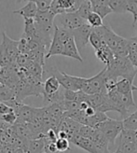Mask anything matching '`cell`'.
I'll use <instances>...</instances> for the list:
<instances>
[{
	"label": "cell",
	"mask_w": 137,
	"mask_h": 153,
	"mask_svg": "<svg viewBox=\"0 0 137 153\" xmlns=\"http://www.w3.org/2000/svg\"><path fill=\"white\" fill-rule=\"evenodd\" d=\"M105 75L110 78L117 79L121 76L133 82L134 78L137 76V69L133 65L128 57H115L113 62L104 66Z\"/></svg>",
	"instance_id": "obj_1"
},
{
	"label": "cell",
	"mask_w": 137,
	"mask_h": 153,
	"mask_svg": "<svg viewBox=\"0 0 137 153\" xmlns=\"http://www.w3.org/2000/svg\"><path fill=\"white\" fill-rule=\"evenodd\" d=\"M47 73H51L50 76H55L58 79V80L60 81L61 86L63 88L66 89V90H71V91H79L82 89L83 84L85 82L86 78H81V76H71L68 75L64 72H61L56 68L54 69H50V70H46L44 69V74Z\"/></svg>",
	"instance_id": "obj_2"
},
{
	"label": "cell",
	"mask_w": 137,
	"mask_h": 153,
	"mask_svg": "<svg viewBox=\"0 0 137 153\" xmlns=\"http://www.w3.org/2000/svg\"><path fill=\"white\" fill-rule=\"evenodd\" d=\"M94 129L98 130V131H101L109 141V144L114 145L117 137L120 135L121 132L124 129L123 120H113L109 118L107 120L97 124L94 127Z\"/></svg>",
	"instance_id": "obj_3"
},
{
	"label": "cell",
	"mask_w": 137,
	"mask_h": 153,
	"mask_svg": "<svg viewBox=\"0 0 137 153\" xmlns=\"http://www.w3.org/2000/svg\"><path fill=\"white\" fill-rule=\"evenodd\" d=\"M81 91L88 95L91 94H107L104 86V68L93 78L86 79Z\"/></svg>",
	"instance_id": "obj_4"
},
{
	"label": "cell",
	"mask_w": 137,
	"mask_h": 153,
	"mask_svg": "<svg viewBox=\"0 0 137 153\" xmlns=\"http://www.w3.org/2000/svg\"><path fill=\"white\" fill-rule=\"evenodd\" d=\"M55 19H57V22H54V25L67 29L69 31H73V30L87 24L86 21L82 19L77 12L59 14L55 17Z\"/></svg>",
	"instance_id": "obj_5"
},
{
	"label": "cell",
	"mask_w": 137,
	"mask_h": 153,
	"mask_svg": "<svg viewBox=\"0 0 137 153\" xmlns=\"http://www.w3.org/2000/svg\"><path fill=\"white\" fill-rule=\"evenodd\" d=\"M84 0H53L50 10L56 16L63 13L77 12Z\"/></svg>",
	"instance_id": "obj_6"
},
{
	"label": "cell",
	"mask_w": 137,
	"mask_h": 153,
	"mask_svg": "<svg viewBox=\"0 0 137 153\" xmlns=\"http://www.w3.org/2000/svg\"><path fill=\"white\" fill-rule=\"evenodd\" d=\"M91 31H93V27H91L88 22L72 31V34L74 36L75 41L78 46V51L83 50L86 47V45L89 43Z\"/></svg>",
	"instance_id": "obj_7"
},
{
	"label": "cell",
	"mask_w": 137,
	"mask_h": 153,
	"mask_svg": "<svg viewBox=\"0 0 137 153\" xmlns=\"http://www.w3.org/2000/svg\"><path fill=\"white\" fill-rule=\"evenodd\" d=\"M2 36H3V40H2L1 45H0V47L6 51L7 56L10 59L11 63H16V60L18 56L20 55L19 40L11 39L5 32H3Z\"/></svg>",
	"instance_id": "obj_8"
},
{
	"label": "cell",
	"mask_w": 137,
	"mask_h": 153,
	"mask_svg": "<svg viewBox=\"0 0 137 153\" xmlns=\"http://www.w3.org/2000/svg\"><path fill=\"white\" fill-rule=\"evenodd\" d=\"M90 140L93 141L97 153H109V141L101 131H98L95 129V133Z\"/></svg>",
	"instance_id": "obj_9"
},
{
	"label": "cell",
	"mask_w": 137,
	"mask_h": 153,
	"mask_svg": "<svg viewBox=\"0 0 137 153\" xmlns=\"http://www.w3.org/2000/svg\"><path fill=\"white\" fill-rule=\"evenodd\" d=\"M64 50L63 56L73 58L77 61H79L80 63L83 62V59H82L80 53H79L78 46H77V44H76L74 36L72 37H70L69 39H68L66 42H64Z\"/></svg>",
	"instance_id": "obj_10"
},
{
	"label": "cell",
	"mask_w": 137,
	"mask_h": 153,
	"mask_svg": "<svg viewBox=\"0 0 137 153\" xmlns=\"http://www.w3.org/2000/svg\"><path fill=\"white\" fill-rule=\"evenodd\" d=\"M70 143H73L75 146H77L82 149L86 150L89 153H97L95 150V147L90 139L85 138V137H82L78 134H75L72 138L70 139Z\"/></svg>",
	"instance_id": "obj_11"
},
{
	"label": "cell",
	"mask_w": 137,
	"mask_h": 153,
	"mask_svg": "<svg viewBox=\"0 0 137 153\" xmlns=\"http://www.w3.org/2000/svg\"><path fill=\"white\" fill-rule=\"evenodd\" d=\"M37 12H39V9L34 1H29L24 7L13 11L15 14H20L21 16L24 17V19H35Z\"/></svg>",
	"instance_id": "obj_12"
},
{
	"label": "cell",
	"mask_w": 137,
	"mask_h": 153,
	"mask_svg": "<svg viewBox=\"0 0 137 153\" xmlns=\"http://www.w3.org/2000/svg\"><path fill=\"white\" fill-rule=\"evenodd\" d=\"M95 55L97 59L105 65V66L109 65L115 59V54L107 45H104L101 49L95 51Z\"/></svg>",
	"instance_id": "obj_13"
},
{
	"label": "cell",
	"mask_w": 137,
	"mask_h": 153,
	"mask_svg": "<svg viewBox=\"0 0 137 153\" xmlns=\"http://www.w3.org/2000/svg\"><path fill=\"white\" fill-rule=\"evenodd\" d=\"M45 146H46L45 136L41 137V138L31 139L28 141L25 153H44Z\"/></svg>",
	"instance_id": "obj_14"
},
{
	"label": "cell",
	"mask_w": 137,
	"mask_h": 153,
	"mask_svg": "<svg viewBox=\"0 0 137 153\" xmlns=\"http://www.w3.org/2000/svg\"><path fill=\"white\" fill-rule=\"evenodd\" d=\"M64 50V44L57 36H53L50 47L49 49L47 55H46V59H49L54 55H63Z\"/></svg>",
	"instance_id": "obj_15"
},
{
	"label": "cell",
	"mask_w": 137,
	"mask_h": 153,
	"mask_svg": "<svg viewBox=\"0 0 137 153\" xmlns=\"http://www.w3.org/2000/svg\"><path fill=\"white\" fill-rule=\"evenodd\" d=\"M60 89H61L60 81L55 76H50L44 81V93L46 94H55L60 91Z\"/></svg>",
	"instance_id": "obj_16"
},
{
	"label": "cell",
	"mask_w": 137,
	"mask_h": 153,
	"mask_svg": "<svg viewBox=\"0 0 137 153\" xmlns=\"http://www.w3.org/2000/svg\"><path fill=\"white\" fill-rule=\"evenodd\" d=\"M34 112H35V108H32V106H29L24 104L20 108V110L18 111V113L16 114L18 117L17 121L21 122V123H28L31 120Z\"/></svg>",
	"instance_id": "obj_17"
},
{
	"label": "cell",
	"mask_w": 137,
	"mask_h": 153,
	"mask_svg": "<svg viewBox=\"0 0 137 153\" xmlns=\"http://www.w3.org/2000/svg\"><path fill=\"white\" fill-rule=\"evenodd\" d=\"M15 99H16L15 90L2 84L0 86V103H9Z\"/></svg>",
	"instance_id": "obj_18"
},
{
	"label": "cell",
	"mask_w": 137,
	"mask_h": 153,
	"mask_svg": "<svg viewBox=\"0 0 137 153\" xmlns=\"http://www.w3.org/2000/svg\"><path fill=\"white\" fill-rule=\"evenodd\" d=\"M116 88L121 94H128L133 93V91H137V87L133 85V82L127 79H122L121 80H118L117 82Z\"/></svg>",
	"instance_id": "obj_19"
},
{
	"label": "cell",
	"mask_w": 137,
	"mask_h": 153,
	"mask_svg": "<svg viewBox=\"0 0 137 153\" xmlns=\"http://www.w3.org/2000/svg\"><path fill=\"white\" fill-rule=\"evenodd\" d=\"M89 43L93 46V48L97 51L99 49H101L104 45H106L103 36L99 34L94 28H93V31H91V34L90 36V41Z\"/></svg>",
	"instance_id": "obj_20"
},
{
	"label": "cell",
	"mask_w": 137,
	"mask_h": 153,
	"mask_svg": "<svg viewBox=\"0 0 137 153\" xmlns=\"http://www.w3.org/2000/svg\"><path fill=\"white\" fill-rule=\"evenodd\" d=\"M25 69L32 76H36V79L42 80L43 73H44V66L42 65H40L39 63H36V62L32 61V63L28 65V67L25 68Z\"/></svg>",
	"instance_id": "obj_21"
},
{
	"label": "cell",
	"mask_w": 137,
	"mask_h": 153,
	"mask_svg": "<svg viewBox=\"0 0 137 153\" xmlns=\"http://www.w3.org/2000/svg\"><path fill=\"white\" fill-rule=\"evenodd\" d=\"M107 94H91V95H87L86 102L90 105L97 109L99 106H101L104 100L105 97Z\"/></svg>",
	"instance_id": "obj_22"
},
{
	"label": "cell",
	"mask_w": 137,
	"mask_h": 153,
	"mask_svg": "<svg viewBox=\"0 0 137 153\" xmlns=\"http://www.w3.org/2000/svg\"><path fill=\"white\" fill-rule=\"evenodd\" d=\"M91 12H93V6H91V3L90 0H84L77 11V13L79 15V16L82 19H84L85 21L88 20L90 14Z\"/></svg>",
	"instance_id": "obj_23"
},
{
	"label": "cell",
	"mask_w": 137,
	"mask_h": 153,
	"mask_svg": "<svg viewBox=\"0 0 137 153\" xmlns=\"http://www.w3.org/2000/svg\"><path fill=\"white\" fill-rule=\"evenodd\" d=\"M107 4L114 13H126L127 10L122 0H107Z\"/></svg>",
	"instance_id": "obj_24"
},
{
	"label": "cell",
	"mask_w": 137,
	"mask_h": 153,
	"mask_svg": "<svg viewBox=\"0 0 137 153\" xmlns=\"http://www.w3.org/2000/svg\"><path fill=\"white\" fill-rule=\"evenodd\" d=\"M123 126L124 129L137 130V110L123 120Z\"/></svg>",
	"instance_id": "obj_25"
},
{
	"label": "cell",
	"mask_w": 137,
	"mask_h": 153,
	"mask_svg": "<svg viewBox=\"0 0 137 153\" xmlns=\"http://www.w3.org/2000/svg\"><path fill=\"white\" fill-rule=\"evenodd\" d=\"M88 24L93 27V28H97V27H101L104 25L103 22V18L96 12H91L90 14V16L87 20Z\"/></svg>",
	"instance_id": "obj_26"
},
{
	"label": "cell",
	"mask_w": 137,
	"mask_h": 153,
	"mask_svg": "<svg viewBox=\"0 0 137 153\" xmlns=\"http://www.w3.org/2000/svg\"><path fill=\"white\" fill-rule=\"evenodd\" d=\"M95 133V129L93 127H90L88 125H81L79 131H78V134L81 135L82 137H85V138H89L90 139L93 135Z\"/></svg>",
	"instance_id": "obj_27"
},
{
	"label": "cell",
	"mask_w": 137,
	"mask_h": 153,
	"mask_svg": "<svg viewBox=\"0 0 137 153\" xmlns=\"http://www.w3.org/2000/svg\"><path fill=\"white\" fill-rule=\"evenodd\" d=\"M19 51L20 54H29L30 47H29V40L24 36H21L19 40Z\"/></svg>",
	"instance_id": "obj_28"
},
{
	"label": "cell",
	"mask_w": 137,
	"mask_h": 153,
	"mask_svg": "<svg viewBox=\"0 0 137 153\" xmlns=\"http://www.w3.org/2000/svg\"><path fill=\"white\" fill-rule=\"evenodd\" d=\"M55 144H56V147H57V149H58L59 152H65L66 150L70 149V147H69L70 141L68 139L58 138L56 140Z\"/></svg>",
	"instance_id": "obj_29"
},
{
	"label": "cell",
	"mask_w": 137,
	"mask_h": 153,
	"mask_svg": "<svg viewBox=\"0 0 137 153\" xmlns=\"http://www.w3.org/2000/svg\"><path fill=\"white\" fill-rule=\"evenodd\" d=\"M127 12H131L133 15L137 12V3L135 0H122Z\"/></svg>",
	"instance_id": "obj_30"
},
{
	"label": "cell",
	"mask_w": 137,
	"mask_h": 153,
	"mask_svg": "<svg viewBox=\"0 0 137 153\" xmlns=\"http://www.w3.org/2000/svg\"><path fill=\"white\" fill-rule=\"evenodd\" d=\"M1 119L4 120V122H7V123H9V124H13L14 125L15 123H16L18 117H17L16 113H15L14 111H12V112H10L7 114L2 115Z\"/></svg>",
	"instance_id": "obj_31"
},
{
	"label": "cell",
	"mask_w": 137,
	"mask_h": 153,
	"mask_svg": "<svg viewBox=\"0 0 137 153\" xmlns=\"http://www.w3.org/2000/svg\"><path fill=\"white\" fill-rule=\"evenodd\" d=\"M128 58L130 59L131 63L133 64V65L137 69V53L135 52H130L128 55Z\"/></svg>",
	"instance_id": "obj_32"
},
{
	"label": "cell",
	"mask_w": 137,
	"mask_h": 153,
	"mask_svg": "<svg viewBox=\"0 0 137 153\" xmlns=\"http://www.w3.org/2000/svg\"><path fill=\"white\" fill-rule=\"evenodd\" d=\"M96 111H97V110H96L94 108H93V106H89V108H88L87 109L84 110V112H85V114H86V116H88V117L93 116V115L96 113Z\"/></svg>",
	"instance_id": "obj_33"
},
{
	"label": "cell",
	"mask_w": 137,
	"mask_h": 153,
	"mask_svg": "<svg viewBox=\"0 0 137 153\" xmlns=\"http://www.w3.org/2000/svg\"><path fill=\"white\" fill-rule=\"evenodd\" d=\"M29 1H32V0H17V4H21V3H24V2L28 3Z\"/></svg>",
	"instance_id": "obj_34"
},
{
	"label": "cell",
	"mask_w": 137,
	"mask_h": 153,
	"mask_svg": "<svg viewBox=\"0 0 137 153\" xmlns=\"http://www.w3.org/2000/svg\"><path fill=\"white\" fill-rule=\"evenodd\" d=\"M132 39H133V40H135V41H137V35H136L135 36H133V37H132Z\"/></svg>",
	"instance_id": "obj_35"
},
{
	"label": "cell",
	"mask_w": 137,
	"mask_h": 153,
	"mask_svg": "<svg viewBox=\"0 0 137 153\" xmlns=\"http://www.w3.org/2000/svg\"><path fill=\"white\" fill-rule=\"evenodd\" d=\"M1 85H2V83H1V82H0V86H1Z\"/></svg>",
	"instance_id": "obj_36"
},
{
	"label": "cell",
	"mask_w": 137,
	"mask_h": 153,
	"mask_svg": "<svg viewBox=\"0 0 137 153\" xmlns=\"http://www.w3.org/2000/svg\"><path fill=\"white\" fill-rule=\"evenodd\" d=\"M44 153H48V152H44ZM57 153H59V152H57Z\"/></svg>",
	"instance_id": "obj_37"
},
{
	"label": "cell",
	"mask_w": 137,
	"mask_h": 153,
	"mask_svg": "<svg viewBox=\"0 0 137 153\" xmlns=\"http://www.w3.org/2000/svg\"><path fill=\"white\" fill-rule=\"evenodd\" d=\"M1 1H2V0H0V2H1Z\"/></svg>",
	"instance_id": "obj_38"
},
{
	"label": "cell",
	"mask_w": 137,
	"mask_h": 153,
	"mask_svg": "<svg viewBox=\"0 0 137 153\" xmlns=\"http://www.w3.org/2000/svg\"><path fill=\"white\" fill-rule=\"evenodd\" d=\"M136 150H137V147H136Z\"/></svg>",
	"instance_id": "obj_39"
}]
</instances>
